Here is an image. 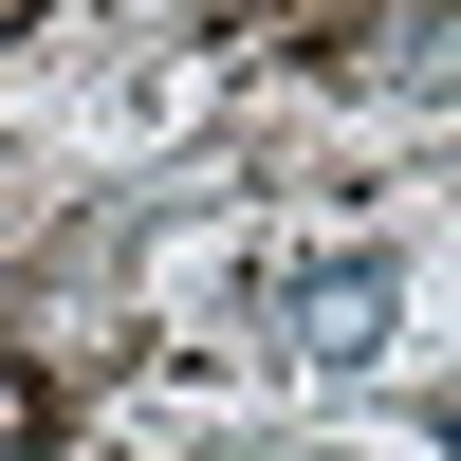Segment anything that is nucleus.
Returning a JSON list of instances; mask_svg holds the SVG:
<instances>
[{
	"label": "nucleus",
	"mask_w": 461,
	"mask_h": 461,
	"mask_svg": "<svg viewBox=\"0 0 461 461\" xmlns=\"http://www.w3.org/2000/svg\"><path fill=\"white\" fill-rule=\"evenodd\" d=\"M388 314H406L388 258H314V277H277V351H314V369H369V351H388Z\"/></svg>",
	"instance_id": "1"
},
{
	"label": "nucleus",
	"mask_w": 461,
	"mask_h": 461,
	"mask_svg": "<svg viewBox=\"0 0 461 461\" xmlns=\"http://www.w3.org/2000/svg\"><path fill=\"white\" fill-rule=\"evenodd\" d=\"M369 93H461V0H388L369 19Z\"/></svg>",
	"instance_id": "2"
}]
</instances>
